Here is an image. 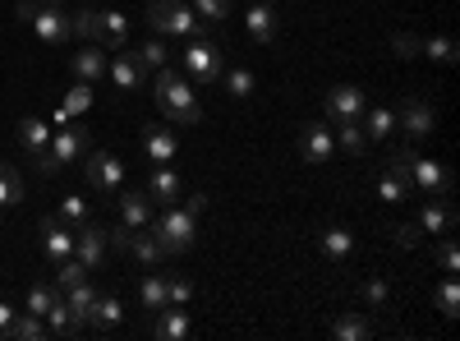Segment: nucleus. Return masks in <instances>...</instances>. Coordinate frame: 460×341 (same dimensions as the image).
Listing matches in <instances>:
<instances>
[{"label":"nucleus","instance_id":"37998d69","mask_svg":"<svg viewBox=\"0 0 460 341\" xmlns=\"http://www.w3.org/2000/svg\"><path fill=\"white\" fill-rule=\"evenodd\" d=\"M221 79H226V93H230V97H249V93H253V74H249V69H226Z\"/></svg>","mask_w":460,"mask_h":341},{"label":"nucleus","instance_id":"72a5a7b5","mask_svg":"<svg viewBox=\"0 0 460 341\" xmlns=\"http://www.w3.org/2000/svg\"><path fill=\"white\" fill-rule=\"evenodd\" d=\"M341 134H336V148H345L350 157H364L368 153V134H364V125L359 121H350V125H336Z\"/></svg>","mask_w":460,"mask_h":341},{"label":"nucleus","instance_id":"5701e85b","mask_svg":"<svg viewBox=\"0 0 460 341\" xmlns=\"http://www.w3.org/2000/svg\"><path fill=\"white\" fill-rule=\"evenodd\" d=\"M129 254L143 263V268H157V263L166 258V249H162V240L152 236V226H138L134 231V240H129Z\"/></svg>","mask_w":460,"mask_h":341},{"label":"nucleus","instance_id":"c9c22d12","mask_svg":"<svg viewBox=\"0 0 460 341\" xmlns=\"http://www.w3.org/2000/svg\"><path fill=\"white\" fill-rule=\"evenodd\" d=\"M56 217H60L65 226H74V231H79L84 221H93V217H88V199H79V194H65V199H60V212H56Z\"/></svg>","mask_w":460,"mask_h":341},{"label":"nucleus","instance_id":"6ab92c4d","mask_svg":"<svg viewBox=\"0 0 460 341\" xmlns=\"http://www.w3.org/2000/svg\"><path fill=\"white\" fill-rule=\"evenodd\" d=\"M249 37H253L258 47H272L277 42V10L267 5V0L249 5Z\"/></svg>","mask_w":460,"mask_h":341},{"label":"nucleus","instance_id":"ea45409f","mask_svg":"<svg viewBox=\"0 0 460 341\" xmlns=\"http://www.w3.org/2000/svg\"><path fill=\"white\" fill-rule=\"evenodd\" d=\"M84 277H88V268H84V263L74 258V254H69L65 263H56V286H60V291H69L74 282H84Z\"/></svg>","mask_w":460,"mask_h":341},{"label":"nucleus","instance_id":"c756f323","mask_svg":"<svg viewBox=\"0 0 460 341\" xmlns=\"http://www.w3.org/2000/svg\"><path fill=\"white\" fill-rule=\"evenodd\" d=\"M120 221L134 226V231H138V226H147L152 221V199L147 194H120Z\"/></svg>","mask_w":460,"mask_h":341},{"label":"nucleus","instance_id":"5fc2aeb1","mask_svg":"<svg viewBox=\"0 0 460 341\" xmlns=\"http://www.w3.org/2000/svg\"><path fill=\"white\" fill-rule=\"evenodd\" d=\"M14 314H19V310H14V305H5V300H0V337H5V328L14 323Z\"/></svg>","mask_w":460,"mask_h":341},{"label":"nucleus","instance_id":"412c9836","mask_svg":"<svg viewBox=\"0 0 460 341\" xmlns=\"http://www.w3.org/2000/svg\"><path fill=\"white\" fill-rule=\"evenodd\" d=\"M162 319H157V332L162 341H184L189 332H194V323H189V314H184V305H166V310H157Z\"/></svg>","mask_w":460,"mask_h":341},{"label":"nucleus","instance_id":"9b49d317","mask_svg":"<svg viewBox=\"0 0 460 341\" xmlns=\"http://www.w3.org/2000/svg\"><path fill=\"white\" fill-rule=\"evenodd\" d=\"M106 74H111V84L120 88V93L147 84V65H143L134 51H125V47H120V56H115V60H106Z\"/></svg>","mask_w":460,"mask_h":341},{"label":"nucleus","instance_id":"4468645a","mask_svg":"<svg viewBox=\"0 0 460 341\" xmlns=\"http://www.w3.org/2000/svg\"><path fill=\"white\" fill-rule=\"evenodd\" d=\"M456 221H460L456 203H447V199H429L424 212H419V231H424V236H451V231H456Z\"/></svg>","mask_w":460,"mask_h":341},{"label":"nucleus","instance_id":"473e14b6","mask_svg":"<svg viewBox=\"0 0 460 341\" xmlns=\"http://www.w3.org/2000/svg\"><path fill=\"white\" fill-rule=\"evenodd\" d=\"M60 295H65V305L74 310V319H79V323H84V314H88V305H93V300H97V286H93V282L84 277V282H74V286H69V291H60Z\"/></svg>","mask_w":460,"mask_h":341},{"label":"nucleus","instance_id":"9d476101","mask_svg":"<svg viewBox=\"0 0 460 341\" xmlns=\"http://www.w3.org/2000/svg\"><path fill=\"white\" fill-rule=\"evenodd\" d=\"M396 125H401L410 139H429V134H433V125H438V111H433L424 97H405V102H401Z\"/></svg>","mask_w":460,"mask_h":341},{"label":"nucleus","instance_id":"a878e982","mask_svg":"<svg viewBox=\"0 0 460 341\" xmlns=\"http://www.w3.org/2000/svg\"><path fill=\"white\" fill-rule=\"evenodd\" d=\"M42 337H47V323L37 319V314H28V310H19L14 323L5 328V337H0V341H42Z\"/></svg>","mask_w":460,"mask_h":341},{"label":"nucleus","instance_id":"7ed1b4c3","mask_svg":"<svg viewBox=\"0 0 460 341\" xmlns=\"http://www.w3.org/2000/svg\"><path fill=\"white\" fill-rule=\"evenodd\" d=\"M147 28L166 32V37H199L203 19L194 14V5H180V0H147Z\"/></svg>","mask_w":460,"mask_h":341},{"label":"nucleus","instance_id":"a18cd8bd","mask_svg":"<svg viewBox=\"0 0 460 341\" xmlns=\"http://www.w3.org/2000/svg\"><path fill=\"white\" fill-rule=\"evenodd\" d=\"M166 300L171 305H189V300H194V282L189 277H166Z\"/></svg>","mask_w":460,"mask_h":341},{"label":"nucleus","instance_id":"f03ea898","mask_svg":"<svg viewBox=\"0 0 460 341\" xmlns=\"http://www.w3.org/2000/svg\"><path fill=\"white\" fill-rule=\"evenodd\" d=\"M84 153H88V130L84 125H60L42 153H32V162H37V171H42V175H56L65 162H79Z\"/></svg>","mask_w":460,"mask_h":341},{"label":"nucleus","instance_id":"09e8293b","mask_svg":"<svg viewBox=\"0 0 460 341\" xmlns=\"http://www.w3.org/2000/svg\"><path fill=\"white\" fill-rule=\"evenodd\" d=\"M392 51H396V60L419 56V37H414V32H392Z\"/></svg>","mask_w":460,"mask_h":341},{"label":"nucleus","instance_id":"6e6552de","mask_svg":"<svg viewBox=\"0 0 460 341\" xmlns=\"http://www.w3.org/2000/svg\"><path fill=\"white\" fill-rule=\"evenodd\" d=\"M364 106H368L364 88H355V84H336L332 97H327V121H332V125H350V121L364 116Z\"/></svg>","mask_w":460,"mask_h":341},{"label":"nucleus","instance_id":"423d86ee","mask_svg":"<svg viewBox=\"0 0 460 341\" xmlns=\"http://www.w3.org/2000/svg\"><path fill=\"white\" fill-rule=\"evenodd\" d=\"M28 23H32V32H37V42H42V47H65L74 37V19L60 5H42V0H37V10H32Z\"/></svg>","mask_w":460,"mask_h":341},{"label":"nucleus","instance_id":"393cba45","mask_svg":"<svg viewBox=\"0 0 460 341\" xmlns=\"http://www.w3.org/2000/svg\"><path fill=\"white\" fill-rule=\"evenodd\" d=\"M88 106H93V88L79 84V88H69V93H65V102L56 106V116H51V121H56V125H69L74 116H84Z\"/></svg>","mask_w":460,"mask_h":341},{"label":"nucleus","instance_id":"4c0bfd02","mask_svg":"<svg viewBox=\"0 0 460 341\" xmlns=\"http://www.w3.org/2000/svg\"><path fill=\"white\" fill-rule=\"evenodd\" d=\"M134 56H138L147 69H162V65H171V51H166V42H162V37H152V42H143Z\"/></svg>","mask_w":460,"mask_h":341},{"label":"nucleus","instance_id":"ddd939ff","mask_svg":"<svg viewBox=\"0 0 460 341\" xmlns=\"http://www.w3.org/2000/svg\"><path fill=\"white\" fill-rule=\"evenodd\" d=\"M42 249L51 258V268H56V263H65L74 254V226H65L60 217H42Z\"/></svg>","mask_w":460,"mask_h":341},{"label":"nucleus","instance_id":"f8f14e48","mask_svg":"<svg viewBox=\"0 0 460 341\" xmlns=\"http://www.w3.org/2000/svg\"><path fill=\"white\" fill-rule=\"evenodd\" d=\"M74 258H79L88 273L102 268V258H106V231L102 226H93V221L79 226V236H74Z\"/></svg>","mask_w":460,"mask_h":341},{"label":"nucleus","instance_id":"f3484780","mask_svg":"<svg viewBox=\"0 0 460 341\" xmlns=\"http://www.w3.org/2000/svg\"><path fill=\"white\" fill-rule=\"evenodd\" d=\"M120 319H125V305L115 295H102V291H97V300H93L88 314H84V323L97 328V332H115V328H120Z\"/></svg>","mask_w":460,"mask_h":341},{"label":"nucleus","instance_id":"b1692460","mask_svg":"<svg viewBox=\"0 0 460 341\" xmlns=\"http://www.w3.org/2000/svg\"><path fill=\"white\" fill-rule=\"evenodd\" d=\"M318 249H323L332 263H345V258H350V249H355V236L345 231V226H327V231L318 236Z\"/></svg>","mask_w":460,"mask_h":341},{"label":"nucleus","instance_id":"39448f33","mask_svg":"<svg viewBox=\"0 0 460 341\" xmlns=\"http://www.w3.org/2000/svg\"><path fill=\"white\" fill-rule=\"evenodd\" d=\"M184 69H189V79H194L199 88H212L226 74V51L212 42V37H194V42L184 47Z\"/></svg>","mask_w":460,"mask_h":341},{"label":"nucleus","instance_id":"a211bd4d","mask_svg":"<svg viewBox=\"0 0 460 341\" xmlns=\"http://www.w3.org/2000/svg\"><path fill=\"white\" fill-rule=\"evenodd\" d=\"M97 42L106 51H120L129 42V19L120 10H97Z\"/></svg>","mask_w":460,"mask_h":341},{"label":"nucleus","instance_id":"603ef678","mask_svg":"<svg viewBox=\"0 0 460 341\" xmlns=\"http://www.w3.org/2000/svg\"><path fill=\"white\" fill-rule=\"evenodd\" d=\"M129 240H134V226H106V249H129Z\"/></svg>","mask_w":460,"mask_h":341},{"label":"nucleus","instance_id":"7c9ffc66","mask_svg":"<svg viewBox=\"0 0 460 341\" xmlns=\"http://www.w3.org/2000/svg\"><path fill=\"white\" fill-rule=\"evenodd\" d=\"M19 143L28 148V153H42V148L51 143V125H47V121H37V116L19 121Z\"/></svg>","mask_w":460,"mask_h":341},{"label":"nucleus","instance_id":"c03bdc74","mask_svg":"<svg viewBox=\"0 0 460 341\" xmlns=\"http://www.w3.org/2000/svg\"><path fill=\"white\" fill-rule=\"evenodd\" d=\"M414 157H419V153H414V148L405 143V148H396V153L387 157V171H392V175H401V180H410V166H414Z\"/></svg>","mask_w":460,"mask_h":341},{"label":"nucleus","instance_id":"3c124183","mask_svg":"<svg viewBox=\"0 0 460 341\" xmlns=\"http://www.w3.org/2000/svg\"><path fill=\"white\" fill-rule=\"evenodd\" d=\"M392 240H396L401 249H419V240H424V231H419V221H410V226H396V231H392Z\"/></svg>","mask_w":460,"mask_h":341},{"label":"nucleus","instance_id":"c85d7f7f","mask_svg":"<svg viewBox=\"0 0 460 341\" xmlns=\"http://www.w3.org/2000/svg\"><path fill=\"white\" fill-rule=\"evenodd\" d=\"M138 305L152 310V314L171 305V300H166V277H162V273H147V277L138 282Z\"/></svg>","mask_w":460,"mask_h":341},{"label":"nucleus","instance_id":"2f4dec72","mask_svg":"<svg viewBox=\"0 0 460 341\" xmlns=\"http://www.w3.org/2000/svg\"><path fill=\"white\" fill-rule=\"evenodd\" d=\"M14 203H23V175L10 162H0V208H14Z\"/></svg>","mask_w":460,"mask_h":341},{"label":"nucleus","instance_id":"0eeeda50","mask_svg":"<svg viewBox=\"0 0 460 341\" xmlns=\"http://www.w3.org/2000/svg\"><path fill=\"white\" fill-rule=\"evenodd\" d=\"M410 184H414V189H424V194H433V199H447L451 189H456V175H451L442 162H433V157H414V166H410Z\"/></svg>","mask_w":460,"mask_h":341},{"label":"nucleus","instance_id":"bb28decb","mask_svg":"<svg viewBox=\"0 0 460 341\" xmlns=\"http://www.w3.org/2000/svg\"><path fill=\"white\" fill-rule=\"evenodd\" d=\"M42 323H47V337H69V332H79V328H84L79 319H74V310L65 305V295L42 314Z\"/></svg>","mask_w":460,"mask_h":341},{"label":"nucleus","instance_id":"4d7b16f0","mask_svg":"<svg viewBox=\"0 0 460 341\" xmlns=\"http://www.w3.org/2000/svg\"><path fill=\"white\" fill-rule=\"evenodd\" d=\"M42 5H60V0H42Z\"/></svg>","mask_w":460,"mask_h":341},{"label":"nucleus","instance_id":"49530a36","mask_svg":"<svg viewBox=\"0 0 460 341\" xmlns=\"http://www.w3.org/2000/svg\"><path fill=\"white\" fill-rule=\"evenodd\" d=\"M194 14L208 19V23H221L230 14V0H194Z\"/></svg>","mask_w":460,"mask_h":341},{"label":"nucleus","instance_id":"e433bc0d","mask_svg":"<svg viewBox=\"0 0 460 341\" xmlns=\"http://www.w3.org/2000/svg\"><path fill=\"white\" fill-rule=\"evenodd\" d=\"M56 300H60V291H56V286H42V282H37V286H28V314H37V319H42V314L56 305Z\"/></svg>","mask_w":460,"mask_h":341},{"label":"nucleus","instance_id":"2eb2a0df","mask_svg":"<svg viewBox=\"0 0 460 341\" xmlns=\"http://www.w3.org/2000/svg\"><path fill=\"white\" fill-rule=\"evenodd\" d=\"M69 69H74V79H79V84H102V74H106V47L102 42H88L84 51L69 56Z\"/></svg>","mask_w":460,"mask_h":341},{"label":"nucleus","instance_id":"20e7f679","mask_svg":"<svg viewBox=\"0 0 460 341\" xmlns=\"http://www.w3.org/2000/svg\"><path fill=\"white\" fill-rule=\"evenodd\" d=\"M147 226H152V236L162 240L166 254H184L189 245H194V236H199V217L189 212V208H175V203L157 221H147Z\"/></svg>","mask_w":460,"mask_h":341},{"label":"nucleus","instance_id":"8fccbe9b","mask_svg":"<svg viewBox=\"0 0 460 341\" xmlns=\"http://www.w3.org/2000/svg\"><path fill=\"white\" fill-rule=\"evenodd\" d=\"M438 268H442V273H456V268H460V249H456V240H451V236L438 245Z\"/></svg>","mask_w":460,"mask_h":341},{"label":"nucleus","instance_id":"a19ab883","mask_svg":"<svg viewBox=\"0 0 460 341\" xmlns=\"http://www.w3.org/2000/svg\"><path fill=\"white\" fill-rule=\"evenodd\" d=\"M438 310L447 314V319H456L460 314V286H456V277L447 273V282L438 286Z\"/></svg>","mask_w":460,"mask_h":341},{"label":"nucleus","instance_id":"cd10ccee","mask_svg":"<svg viewBox=\"0 0 460 341\" xmlns=\"http://www.w3.org/2000/svg\"><path fill=\"white\" fill-rule=\"evenodd\" d=\"M359 125H364L368 139H387V134L396 130V111H392V106H364Z\"/></svg>","mask_w":460,"mask_h":341},{"label":"nucleus","instance_id":"1a4fd4ad","mask_svg":"<svg viewBox=\"0 0 460 341\" xmlns=\"http://www.w3.org/2000/svg\"><path fill=\"white\" fill-rule=\"evenodd\" d=\"M88 184L102 189V194H120V184H125V162L115 157V153H93L88 157Z\"/></svg>","mask_w":460,"mask_h":341},{"label":"nucleus","instance_id":"6e6d98bb","mask_svg":"<svg viewBox=\"0 0 460 341\" xmlns=\"http://www.w3.org/2000/svg\"><path fill=\"white\" fill-rule=\"evenodd\" d=\"M189 212H194V217H203L208 212V194H189V203H184Z\"/></svg>","mask_w":460,"mask_h":341},{"label":"nucleus","instance_id":"dca6fc26","mask_svg":"<svg viewBox=\"0 0 460 341\" xmlns=\"http://www.w3.org/2000/svg\"><path fill=\"white\" fill-rule=\"evenodd\" d=\"M336 153V134L327 130V125H304V134H299V157L304 162H327Z\"/></svg>","mask_w":460,"mask_h":341},{"label":"nucleus","instance_id":"79ce46f5","mask_svg":"<svg viewBox=\"0 0 460 341\" xmlns=\"http://www.w3.org/2000/svg\"><path fill=\"white\" fill-rule=\"evenodd\" d=\"M405 194H410V180H401V175H392V171L377 180V199H387V203H401Z\"/></svg>","mask_w":460,"mask_h":341},{"label":"nucleus","instance_id":"864d4df0","mask_svg":"<svg viewBox=\"0 0 460 341\" xmlns=\"http://www.w3.org/2000/svg\"><path fill=\"white\" fill-rule=\"evenodd\" d=\"M387 295H392V291H387V282H382V277L364 282V300H368L373 310H382V305H387Z\"/></svg>","mask_w":460,"mask_h":341},{"label":"nucleus","instance_id":"58836bf2","mask_svg":"<svg viewBox=\"0 0 460 341\" xmlns=\"http://www.w3.org/2000/svg\"><path fill=\"white\" fill-rule=\"evenodd\" d=\"M419 51H429L433 60H442V65H451L456 60V37H424V42H419Z\"/></svg>","mask_w":460,"mask_h":341},{"label":"nucleus","instance_id":"aec40b11","mask_svg":"<svg viewBox=\"0 0 460 341\" xmlns=\"http://www.w3.org/2000/svg\"><path fill=\"white\" fill-rule=\"evenodd\" d=\"M180 194H184V184H180V175H175L171 166L152 171V180H147V199H152V203H166V208H171Z\"/></svg>","mask_w":460,"mask_h":341},{"label":"nucleus","instance_id":"4be33fe9","mask_svg":"<svg viewBox=\"0 0 460 341\" xmlns=\"http://www.w3.org/2000/svg\"><path fill=\"white\" fill-rule=\"evenodd\" d=\"M143 153H147V162H157V166L175 162V130H166V125L147 130V139H143Z\"/></svg>","mask_w":460,"mask_h":341},{"label":"nucleus","instance_id":"de8ad7c7","mask_svg":"<svg viewBox=\"0 0 460 341\" xmlns=\"http://www.w3.org/2000/svg\"><path fill=\"white\" fill-rule=\"evenodd\" d=\"M74 37L97 42V10H79V14H74Z\"/></svg>","mask_w":460,"mask_h":341},{"label":"nucleus","instance_id":"f704fd0d","mask_svg":"<svg viewBox=\"0 0 460 341\" xmlns=\"http://www.w3.org/2000/svg\"><path fill=\"white\" fill-rule=\"evenodd\" d=\"M368 332H373V328H368L364 314H345V319L332 323V337H336V341H364Z\"/></svg>","mask_w":460,"mask_h":341},{"label":"nucleus","instance_id":"f257e3e1","mask_svg":"<svg viewBox=\"0 0 460 341\" xmlns=\"http://www.w3.org/2000/svg\"><path fill=\"white\" fill-rule=\"evenodd\" d=\"M152 97H157L162 116H166V121H175V125H199V121H203V106H199L194 88H189L171 65H162V69H157V79H152Z\"/></svg>","mask_w":460,"mask_h":341}]
</instances>
